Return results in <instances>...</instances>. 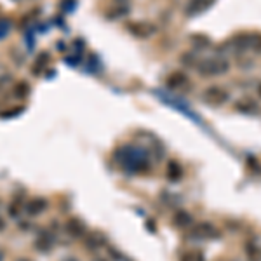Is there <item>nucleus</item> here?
<instances>
[{
    "instance_id": "nucleus-1",
    "label": "nucleus",
    "mask_w": 261,
    "mask_h": 261,
    "mask_svg": "<svg viewBox=\"0 0 261 261\" xmlns=\"http://www.w3.org/2000/svg\"><path fill=\"white\" fill-rule=\"evenodd\" d=\"M117 164L130 174H138L150 169V154L139 145H124L113 154Z\"/></svg>"
},
{
    "instance_id": "nucleus-2",
    "label": "nucleus",
    "mask_w": 261,
    "mask_h": 261,
    "mask_svg": "<svg viewBox=\"0 0 261 261\" xmlns=\"http://www.w3.org/2000/svg\"><path fill=\"white\" fill-rule=\"evenodd\" d=\"M200 77H219L230 70V61L227 58H206L195 65Z\"/></svg>"
},
{
    "instance_id": "nucleus-3",
    "label": "nucleus",
    "mask_w": 261,
    "mask_h": 261,
    "mask_svg": "<svg viewBox=\"0 0 261 261\" xmlns=\"http://www.w3.org/2000/svg\"><path fill=\"white\" fill-rule=\"evenodd\" d=\"M228 100H230V92L223 85H209L202 92V101L211 106H221V104L228 103Z\"/></svg>"
},
{
    "instance_id": "nucleus-4",
    "label": "nucleus",
    "mask_w": 261,
    "mask_h": 261,
    "mask_svg": "<svg viewBox=\"0 0 261 261\" xmlns=\"http://www.w3.org/2000/svg\"><path fill=\"white\" fill-rule=\"evenodd\" d=\"M188 240H212V238H219V230L208 221H202L190 230L186 235Z\"/></svg>"
},
{
    "instance_id": "nucleus-5",
    "label": "nucleus",
    "mask_w": 261,
    "mask_h": 261,
    "mask_svg": "<svg viewBox=\"0 0 261 261\" xmlns=\"http://www.w3.org/2000/svg\"><path fill=\"white\" fill-rule=\"evenodd\" d=\"M228 46L232 47V52L234 54H244L247 51L253 49V33H238L235 37H232L228 40Z\"/></svg>"
},
{
    "instance_id": "nucleus-6",
    "label": "nucleus",
    "mask_w": 261,
    "mask_h": 261,
    "mask_svg": "<svg viewBox=\"0 0 261 261\" xmlns=\"http://www.w3.org/2000/svg\"><path fill=\"white\" fill-rule=\"evenodd\" d=\"M129 31L134 37H139V39H148L152 35L157 31V28L154 26L152 23H146V21H136V23H129L127 25Z\"/></svg>"
},
{
    "instance_id": "nucleus-7",
    "label": "nucleus",
    "mask_w": 261,
    "mask_h": 261,
    "mask_svg": "<svg viewBox=\"0 0 261 261\" xmlns=\"http://www.w3.org/2000/svg\"><path fill=\"white\" fill-rule=\"evenodd\" d=\"M216 0H192L186 7H184V14L188 16V18H193V16H199L202 12H206L212 4H214Z\"/></svg>"
},
{
    "instance_id": "nucleus-8",
    "label": "nucleus",
    "mask_w": 261,
    "mask_h": 261,
    "mask_svg": "<svg viewBox=\"0 0 261 261\" xmlns=\"http://www.w3.org/2000/svg\"><path fill=\"white\" fill-rule=\"evenodd\" d=\"M165 85L169 89H173V91L183 89L184 85H188V77H186L183 72H173L169 77H167V80H165Z\"/></svg>"
},
{
    "instance_id": "nucleus-9",
    "label": "nucleus",
    "mask_w": 261,
    "mask_h": 261,
    "mask_svg": "<svg viewBox=\"0 0 261 261\" xmlns=\"http://www.w3.org/2000/svg\"><path fill=\"white\" fill-rule=\"evenodd\" d=\"M46 208H47L46 199H31V200H28L26 206H25L28 216H39Z\"/></svg>"
},
{
    "instance_id": "nucleus-10",
    "label": "nucleus",
    "mask_w": 261,
    "mask_h": 261,
    "mask_svg": "<svg viewBox=\"0 0 261 261\" xmlns=\"http://www.w3.org/2000/svg\"><path fill=\"white\" fill-rule=\"evenodd\" d=\"M174 225H176L178 228H188L193 225V218L190 212L186 211H178L176 214H174Z\"/></svg>"
},
{
    "instance_id": "nucleus-11",
    "label": "nucleus",
    "mask_w": 261,
    "mask_h": 261,
    "mask_svg": "<svg viewBox=\"0 0 261 261\" xmlns=\"http://www.w3.org/2000/svg\"><path fill=\"white\" fill-rule=\"evenodd\" d=\"M235 110L242 111V113H254V111H258V103L251 98H244V100L235 103Z\"/></svg>"
},
{
    "instance_id": "nucleus-12",
    "label": "nucleus",
    "mask_w": 261,
    "mask_h": 261,
    "mask_svg": "<svg viewBox=\"0 0 261 261\" xmlns=\"http://www.w3.org/2000/svg\"><path fill=\"white\" fill-rule=\"evenodd\" d=\"M181 176H183V167H181L178 162L171 160L169 164H167V178H169L171 181H178V180H181Z\"/></svg>"
},
{
    "instance_id": "nucleus-13",
    "label": "nucleus",
    "mask_w": 261,
    "mask_h": 261,
    "mask_svg": "<svg viewBox=\"0 0 261 261\" xmlns=\"http://www.w3.org/2000/svg\"><path fill=\"white\" fill-rule=\"evenodd\" d=\"M66 230H68V234H72L73 237H80V235H84L85 228L78 219H70L68 225H66Z\"/></svg>"
},
{
    "instance_id": "nucleus-14",
    "label": "nucleus",
    "mask_w": 261,
    "mask_h": 261,
    "mask_svg": "<svg viewBox=\"0 0 261 261\" xmlns=\"http://www.w3.org/2000/svg\"><path fill=\"white\" fill-rule=\"evenodd\" d=\"M192 44L197 47V49H208L209 46H211V39H208L206 35H202V33H197V35H193L192 37Z\"/></svg>"
},
{
    "instance_id": "nucleus-15",
    "label": "nucleus",
    "mask_w": 261,
    "mask_h": 261,
    "mask_svg": "<svg viewBox=\"0 0 261 261\" xmlns=\"http://www.w3.org/2000/svg\"><path fill=\"white\" fill-rule=\"evenodd\" d=\"M37 242H42V244L39 246V249L49 251L51 247L54 246V235L51 234V232H44V235H40V238Z\"/></svg>"
},
{
    "instance_id": "nucleus-16",
    "label": "nucleus",
    "mask_w": 261,
    "mask_h": 261,
    "mask_svg": "<svg viewBox=\"0 0 261 261\" xmlns=\"http://www.w3.org/2000/svg\"><path fill=\"white\" fill-rule=\"evenodd\" d=\"M180 261H204V256L200 253H186L181 256Z\"/></svg>"
},
{
    "instance_id": "nucleus-17",
    "label": "nucleus",
    "mask_w": 261,
    "mask_h": 261,
    "mask_svg": "<svg viewBox=\"0 0 261 261\" xmlns=\"http://www.w3.org/2000/svg\"><path fill=\"white\" fill-rule=\"evenodd\" d=\"M21 206H23V202H21V200H16V202H12L11 208H9V214H11V216H18V212H20Z\"/></svg>"
},
{
    "instance_id": "nucleus-18",
    "label": "nucleus",
    "mask_w": 261,
    "mask_h": 261,
    "mask_svg": "<svg viewBox=\"0 0 261 261\" xmlns=\"http://www.w3.org/2000/svg\"><path fill=\"white\" fill-rule=\"evenodd\" d=\"M9 28H11L9 21L0 20V37H5V35H7V31H9Z\"/></svg>"
},
{
    "instance_id": "nucleus-19",
    "label": "nucleus",
    "mask_w": 261,
    "mask_h": 261,
    "mask_svg": "<svg viewBox=\"0 0 261 261\" xmlns=\"http://www.w3.org/2000/svg\"><path fill=\"white\" fill-rule=\"evenodd\" d=\"M0 261H4V254H2V251H0Z\"/></svg>"
},
{
    "instance_id": "nucleus-20",
    "label": "nucleus",
    "mask_w": 261,
    "mask_h": 261,
    "mask_svg": "<svg viewBox=\"0 0 261 261\" xmlns=\"http://www.w3.org/2000/svg\"><path fill=\"white\" fill-rule=\"evenodd\" d=\"M258 92H260V96H261V84H260V87H258Z\"/></svg>"
}]
</instances>
